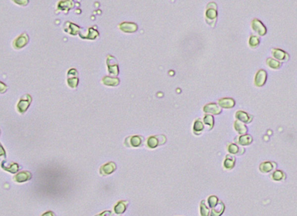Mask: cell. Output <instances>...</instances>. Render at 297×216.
Wrapping results in <instances>:
<instances>
[{
    "label": "cell",
    "mask_w": 297,
    "mask_h": 216,
    "mask_svg": "<svg viewBox=\"0 0 297 216\" xmlns=\"http://www.w3.org/2000/svg\"><path fill=\"white\" fill-rule=\"evenodd\" d=\"M217 17V5L215 2H210L208 4L206 12L207 22L211 26H214Z\"/></svg>",
    "instance_id": "6da1fadb"
},
{
    "label": "cell",
    "mask_w": 297,
    "mask_h": 216,
    "mask_svg": "<svg viewBox=\"0 0 297 216\" xmlns=\"http://www.w3.org/2000/svg\"><path fill=\"white\" fill-rule=\"evenodd\" d=\"M253 30L260 35H264L267 33V28L263 23L258 19H255L251 23Z\"/></svg>",
    "instance_id": "7a4b0ae2"
},
{
    "label": "cell",
    "mask_w": 297,
    "mask_h": 216,
    "mask_svg": "<svg viewBox=\"0 0 297 216\" xmlns=\"http://www.w3.org/2000/svg\"><path fill=\"white\" fill-rule=\"evenodd\" d=\"M267 73L264 70H259L255 77V84L258 87H262L264 85L267 81Z\"/></svg>",
    "instance_id": "3957f363"
},
{
    "label": "cell",
    "mask_w": 297,
    "mask_h": 216,
    "mask_svg": "<svg viewBox=\"0 0 297 216\" xmlns=\"http://www.w3.org/2000/svg\"><path fill=\"white\" fill-rule=\"evenodd\" d=\"M204 111L206 113L218 115L221 112V109L215 103H210L204 107Z\"/></svg>",
    "instance_id": "277c9868"
},
{
    "label": "cell",
    "mask_w": 297,
    "mask_h": 216,
    "mask_svg": "<svg viewBox=\"0 0 297 216\" xmlns=\"http://www.w3.org/2000/svg\"><path fill=\"white\" fill-rule=\"evenodd\" d=\"M273 56L279 60H286L289 59L288 54L280 49H273L272 50Z\"/></svg>",
    "instance_id": "5b68a950"
},
{
    "label": "cell",
    "mask_w": 297,
    "mask_h": 216,
    "mask_svg": "<svg viewBox=\"0 0 297 216\" xmlns=\"http://www.w3.org/2000/svg\"><path fill=\"white\" fill-rule=\"evenodd\" d=\"M219 105L224 108H231L235 105V102L232 98H222L218 101Z\"/></svg>",
    "instance_id": "8992f818"
},
{
    "label": "cell",
    "mask_w": 297,
    "mask_h": 216,
    "mask_svg": "<svg viewBox=\"0 0 297 216\" xmlns=\"http://www.w3.org/2000/svg\"><path fill=\"white\" fill-rule=\"evenodd\" d=\"M30 174V173L29 172H20L17 175H16V176L15 177V180L16 181L19 182V183L27 181V180H29L30 178H31V175Z\"/></svg>",
    "instance_id": "52a82bcc"
},
{
    "label": "cell",
    "mask_w": 297,
    "mask_h": 216,
    "mask_svg": "<svg viewBox=\"0 0 297 216\" xmlns=\"http://www.w3.org/2000/svg\"><path fill=\"white\" fill-rule=\"evenodd\" d=\"M236 117L239 120L244 122V123H249L251 121L252 119L251 117L246 113L243 111H239L236 113Z\"/></svg>",
    "instance_id": "ba28073f"
},
{
    "label": "cell",
    "mask_w": 297,
    "mask_h": 216,
    "mask_svg": "<svg viewBox=\"0 0 297 216\" xmlns=\"http://www.w3.org/2000/svg\"><path fill=\"white\" fill-rule=\"evenodd\" d=\"M235 127L236 130L240 134H245L247 131V127L245 126V125L239 121L235 122Z\"/></svg>",
    "instance_id": "9c48e42d"
},
{
    "label": "cell",
    "mask_w": 297,
    "mask_h": 216,
    "mask_svg": "<svg viewBox=\"0 0 297 216\" xmlns=\"http://www.w3.org/2000/svg\"><path fill=\"white\" fill-rule=\"evenodd\" d=\"M267 63L268 65L272 68V69H278L281 66V63L279 61H277L272 58H268L267 60Z\"/></svg>",
    "instance_id": "30bf717a"
},
{
    "label": "cell",
    "mask_w": 297,
    "mask_h": 216,
    "mask_svg": "<svg viewBox=\"0 0 297 216\" xmlns=\"http://www.w3.org/2000/svg\"><path fill=\"white\" fill-rule=\"evenodd\" d=\"M235 159L233 156L228 155L224 163L225 167L229 169L232 168L235 165Z\"/></svg>",
    "instance_id": "8fae6325"
},
{
    "label": "cell",
    "mask_w": 297,
    "mask_h": 216,
    "mask_svg": "<svg viewBox=\"0 0 297 216\" xmlns=\"http://www.w3.org/2000/svg\"><path fill=\"white\" fill-rule=\"evenodd\" d=\"M252 137L249 135L242 136L239 138V144L243 145H247L252 142Z\"/></svg>",
    "instance_id": "7c38bea8"
},
{
    "label": "cell",
    "mask_w": 297,
    "mask_h": 216,
    "mask_svg": "<svg viewBox=\"0 0 297 216\" xmlns=\"http://www.w3.org/2000/svg\"><path fill=\"white\" fill-rule=\"evenodd\" d=\"M260 169L261 170V172L267 173L271 172L273 169V166L272 165V163L270 162H265L261 165Z\"/></svg>",
    "instance_id": "4fadbf2b"
},
{
    "label": "cell",
    "mask_w": 297,
    "mask_h": 216,
    "mask_svg": "<svg viewBox=\"0 0 297 216\" xmlns=\"http://www.w3.org/2000/svg\"><path fill=\"white\" fill-rule=\"evenodd\" d=\"M204 122L206 124L208 125L210 127V128H212V127L214 126V118L213 116L207 115L204 117Z\"/></svg>",
    "instance_id": "5bb4252c"
},
{
    "label": "cell",
    "mask_w": 297,
    "mask_h": 216,
    "mask_svg": "<svg viewBox=\"0 0 297 216\" xmlns=\"http://www.w3.org/2000/svg\"><path fill=\"white\" fill-rule=\"evenodd\" d=\"M194 128L195 132L199 133V132H201L203 130L204 125H203V123L200 120H197L195 123V125H194V128Z\"/></svg>",
    "instance_id": "9a60e30c"
},
{
    "label": "cell",
    "mask_w": 297,
    "mask_h": 216,
    "mask_svg": "<svg viewBox=\"0 0 297 216\" xmlns=\"http://www.w3.org/2000/svg\"><path fill=\"white\" fill-rule=\"evenodd\" d=\"M259 43H260V39L258 37L253 35L250 37V41H249V44L251 47H257L259 44Z\"/></svg>",
    "instance_id": "2e32d148"
},
{
    "label": "cell",
    "mask_w": 297,
    "mask_h": 216,
    "mask_svg": "<svg viewBox=\"0 0 297 216\" xmlns=\"http://www.w3.org/2000/svg\"><path fill=\"white\" fill-rule=\"evenodd\" d=\"M273 179L276 181H279L283 178V173L281 171H276L273 173Z\"/></svg>",
    "instance_id": "e0dca14e"
},
{
    "label": "cell",
    "mask_w": 297,
    "mask_h": 216,
    "mask_svg": "<svg viewBox=\"0 0 297 216\" xmlns=\"http://www.w3.org/2000/svg\"><path fill=\"white\" fill-rule=\"evenodd\" d=\"M238 150L239 147L235 144H232L229 147V151L232 153H236L238 152Z\"/></svg>",
    "instance_id": "ac0fdd59"
}]
</instances>
